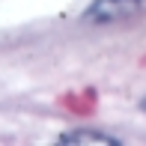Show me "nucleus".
I'll list each match as a JSON object with an SVG mask.
<instances>
[{
	"instance_id": "1",
	"label": "nucleus",
	"mask_w": 146,
	"mask_h": 146,
	"mask_svg": "<svg viewBox=\"0 0 146 146\" xmlns=\"http://www.w3.org/2000/svg\"><path fill=\"white\" fill-rule=\"evenodd\" d=\"M140 3L143 0H96L90 6V18L92 21H116V18L134 15Z\"/></svg>"
},
{
	"instance_id": "2",
	"label": "nucleus",
	"mask_w": 146,
	"mask_h": 146,
	"mask_svg": "<svg viewBox=\"0 0 146 146\" xmlns=\"http://www.w3.org/2000/svg\"><path fill=\"white\" fill-rule=\"evenodd\" d=\"M60 143H72V146H116L119 140L110 137V134H102V131H92V128H81V131L63 134Z\"/></svg>"
},
{
	"instance_id": "3",
	"label": "nucleus",
	"mask_w": 146,
	"mask_h": 146,
	"mask_svg": "<svg viewBox=\"0 0 146 146\" xmlns=\"http://www.w3.org/2000/svg\"><path fill=\"white\" fill-rule=\"evenodd\" d=\"M140 108H143V110H146V98H143V104H140Z\"/></svg>"
}]
</instances>
